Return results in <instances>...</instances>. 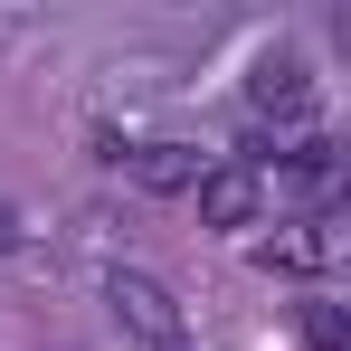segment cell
<instances>
[{
    "label": "cell",
    "mask_w": 351,
    "mask_h": 351,
    "mask_svg": "<svg viewBox=\"0 0 351 351\" xmlns=\"http://www.w3.org/2000/svg\"><path fill=\"white\" fill-rule=\"evenodd\" d=\"M332 256H342V228H332V219H294V228H276L266 247H256L266 276H323Z\"/></svg>",
    "instance_id": "3957f363"
},
{
    "label": "cell",
    "mask_w": 351,
    "mask_h": 351,
    "mask_svg": "<svg viewBox=\"0 0 351 351\" xmlns=\"http://www.w3.org/2000/svg\"><path fill=\"white\" fill-rule=\"evenodd\" d=\"M247 105H256L266 123H304V114H313V76H304V58H266L256 86H247Z\"/></svg>",
    "instance_id": "277c9868"
},
{
    "label": "cell",
    "mask_w": 351,
    "mask_h": 351,
    "mask_svg": "<svg viewBox=\"0 0 351 351\" xmlns=\"http://www.w3.org/2000/svg\"><path fill=\"white\" fill-rule=\"evenodd\" d=\"M304 342H313V351H351V323H342V304H304Z\"/></svg>",
    "instance_id": "52a82bcc"
},
{
    "label": "cell",
    "mask_w": 351,
    "mask_h": 351,
    "mask_svg": "<svg viewBox=\"0 0 351 351\" xmlns=\"http://www.w3.org/2000/svg\"><path fill=\"white\" fill-rule=\"evenodd\" d=\"M190 199H199V228H256V209H266V171H256V162H209Z\"/></svg>",
    "instance_id": "7a4b0ae2"
},
{
    "label": "cell",
    "mask_w": 351,
    "mask_h": 351,
    "mask_svg": "<svg viewBox=\"0 0 351 351\" xmlns=\"http://www.w3.org/2000/svg\"><path fill=\"white\" fill-rule=\"evenodd\" d=\"M105 304H114V323L133 332V342H152V351H180V304H171V285L162 276H143V266H114L105 276Z\"/></svg>",
    "instance_id": "6da1fadb"
},
{
    "label": "cell",
    "mask_w": 351,
    "mask_h": 351,
    "mask_svg": "<svg viewBox=\"0 0 351 351\" xmlns=\"http://www.w3.org/2000/svg\"><path fill=\"white\" fill-rule=\"evenodd\" d=\"M123 171L143 180V190H199L209 162H199L190 143H123Z\"/></svg>",
    "instance_id": "5b68a950"
},
{
    "label": "cell",
    "mask_w": 351,
    "mask_h": 351,
    "mask_svg": "<svg viewBox=\"0 0 351 351\" xmlns=\"http://www.w3.org/2000/svg\"><path fill=\"white\" fill-rule=\"evenodd\" d=\"M276 180H285L294 199H332L342 190V162H332V143H294L285 162H276Z\"/></svg>",
    "instance_id": "8992f818"
}]
</instances>
